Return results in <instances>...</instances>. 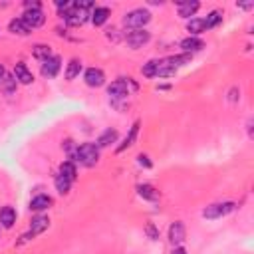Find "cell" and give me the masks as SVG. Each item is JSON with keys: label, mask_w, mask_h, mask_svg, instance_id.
Listing matches in <instances>:
<instances>
[{"label": "cell", "mask_w": 254, "mask_h": 254, "mask_svg": "<svg viewBox=\"0 0 254 254\" xmlns=\"http://www.w3.org/2000/svg\"><path fill=\"white\" fill-rule=\"evenodd\" d=\"M48 227H50V218H48L46 214H38V216H34V218H32V222H30V233L24 234L20 242H26V240H30V238H34L36 234L44 233Z\"/></svg>", "instance_id": "cell-5"}, {"label": "cell", "mask_w": 254, "mask_h": 254, "mask_svg": "<svg viewBox=\"0 0 254 254\" xmlns=\"http://www.w3.org/2000/svg\"><path fill=\"white\" fill-rule=\"evenodd\" d=\"M16 85H18V82H16L14 74H8V76H4L2 84H0V87H2V91H4L6 95H12V93L16 91Z\"/></svg>", "instance_id": "cell-24"}, {"label": "cell", "mask_w": 254, "mask_h": 254, "mask_svg": "<svg viewBox=\"0 0 254 254\" xmlns=\"http://www.w3.org/2000/svg\"><path fill=\"white\" fill-rule=\"evenodd\" d=\"M60 175L62 177H66L68 181H76L78 179V169H76V163L74 161H64L62 165H60Z\"/></svg>", "instance_id": "cell-20"}, {"label": "cell", "mask_w": 254, "mask_h": 254, "mask_svg": "<svg viewBox=\"0 0 254 254\" xmlns=\"http://www.w3.org/2000/svg\"><path fill=\"white\" fill-rule=\"evenodd\" d=\"M87 16H89V12L84 10V8H80V6H76V2H72V6H70L68 10H64V12H62L64 22H66L68 26H72V28L84 26V24L87 22Z\"/></svg>", "instance_id": "cell-3"}, {"label": "cell", "mask_w": 254, "mask_h": 254, "mask_svg": "<svg viewBox=\"0 0 254 254\" xmlns=\"http://www.w3.org/2000/svg\"><path fill=\"white\" fill-rule=\"evenodd\" d=\"M181 48H183L185 54H193V52L203 50V48H205V42H203L201 38H197V36H189V38H185V40L181 42Z\"/></svg>", "instance_id": "cell-16"}, {"label": "cell", "mask_w": 254, "mask_h": 254, "mask_svg": "<svg viewBox=\"0 0 254 254\" xmlns=\"http://www.w3.org/2000/svg\"><path fill=\"white\" fill-rule=\"evenodd\" d=\"M14 78H16V82H20L24 85H30L32 82H34V76H32V72L26 68V64H22V62H18L14 66Z\"/></svg>", "instance_id": "cell-12"}, {"label": "cell", "mask_w": 254, "mask_h": 254, "mask_svg": "<svg viewBox=\"0 0 254 254\" xmlns=\"http://www.w3.org/2000/svg\"><path fill=\"white\" fill-rule=\"evenodd\" d=\"M52 197L50 195H38V197H34L30 201V211H34V212H42V211H46V209H50L52 207Z\"/></svg>", "instance_id": "cell-15"}, {"label": "cell", "mask_w": 254, "mask_h": 254, "mask_svg": "<svg viewBox=\"0 0 254 254\" xmlns=\"http://www.w3.org/2000/svg\"><path fill=\"white\" fill-rule=\"evenodd\" d=\"M187 30H189L193 36H195V34H201V32L207 30V28H205V20H203V18H193V20L187 24Z\"/></svg>", "instance_id": "cell-28"}, {"label": "cell", "mask_w": 254, "mask_h": 254, "mask_svg": "<svg viewBox=\"0 0 254 254\" xmlns=\"http://www.w3.org/2000/svg\"><path fill=\"white\" fill-rule=\"evenodd\" d=\"M137 159H139V165H143L145 169H149V167H151V161H149V157H147V155H139Z\"/></svg>", "instance_id": "cell-30"}, {"label": "cell", "mask_w": 254, "mask_h": 254, "mask_svg": "<svg viewBox=\"0 0 254 254\" xmlns=\"http://www.w3.org/2000/svg\"><path fill=\"white\" fill-rule=\"evenodd\" d=\"M60 68H62V58L52 54L48 60H44V62H42V76H44V78H48V80H52V78H56V76H58Z\"/></svg>", "instance_id": "cell-9"}, {"label": "cell", "mask_w": 254, "mask_h": 254, "mask_svg": "<svg viewBox=\"0 0 254 254\" xmlns=\"http://www.w3.org/2000/svg\"><path fill=\"white\" fill-rule=\"evenodd\" d=\"M173 254H187V250L183 246H177V248H173Z\"/></svg>", "instance_id": "cell-32"}, {"label": "cell", "mask_w": 254, "mask_h": 254, "mask_svg": "<svg viewBox=\"0 0 254 254\" xmlns=\"http://www.w3.org/2000/svg\"><path fill=\"white\" fill-rule=\"evenodd\" d=\"M205 20V28L207 30H211V28H214V26H218L220 22H222V12L220 10H212L207 18H203Z\"/></svg>", "instance_id": "cell-26"}, {"label": "cell", "mask_w": 254, "mask_h": 254, "mask_svg": "<svg viewBox=\"0 0 254 254\" xmlns=\"http://www.w3.org/2000/svg\"><path fill=\"white\" fill-rule=\"evenodd\" d=\"M107 95L111 100H125L127 95H129V80H115L111 82V85L107 87Z\"/></svg>", "instance_id": "cell-6"}, {"label": "cell", "mask_w": 254, "mask_h": 254, "mask_svg": "<svg viewBox=\"0 0 254 254\" xmlns=\"http://www.w3.org/2000/svg\"><path fill=\"white\" fill-rule=\"evenodd\" d=\"M117 137H119L117 129H111V127H109V129H106V131L98 137V143H95V145H98L100 149H102V147H109L111 143H115V141H117Z\"/></svg>", "instance_id": "cell-19"}, {"label": "cell", "mask_w": 254, "mask_h": 254, "mask_svg": "<svg viewBox=\"0 0 254 254\" xmlns=\"http://www.w3.org/2000/svg\"><path fill=\"white\" fill-rule=\"evenodd\" d=\"M24 8L26 10H34V8H42V4L36 2V0H34V2H30V0H28V2H24Z\"/></svg>", "instance_id": "cell-31"}, {"label": "cell", "mask_w": 254, "mask_h": 254, "mask_svg": "<svg viewBox=\"0 0 254 254\" xmlns=\"http://www.w3.org/2000/svg\"><path fill=\"white\" fill-rule=\"evenodd\" d=\"M177 6H179V16L189 18V16H195V12L199 10L201 4L197 2V0H179Z\"/></svg>", "instance_id": "cell-13"}, {"label": "cell", "mask_w": 254, "mask_h": 254, "mask_svg": "<svg viewBox=\"0 0 254 254\" xmlns=\"http://www.w3.org/2000/svg\"><path fill=\"white\" fill-rule=\"evenodd\" d=\"M4 66H2V64H0V84H2V80H4Z\"/></svg>", "instance_id": "cell-33"}, {"label": "cell", "mask_w": 254, "mask_h": 254, "mask_svg": "<svg viewBox=\"0 0 254 254\" xmlns=\"http://www.w3.org/2000/svg\"><path fill=\"white\" fill-rule=\"evenodd\" d=\"M185 238H187V229H185V225H183L181 220L173 222V225L169 227V240L179 246V244H183Z\"/></svg>", "instance_id": "cell-11"}, {"label": "cell", "mask_w": 254, "mask_h": 254, "mask_svg": "<svg viewBox=\"0 0 254 254\" xmlns=\"http://www.w3.org/2000/svg\"><path fill=\"white\" fill-rule=\"evenodd\" d=\"M139 125H141V121H135V123L131 125V129H129V133L125 135L123 143H121V145H119V147L115 149L117 153H123L125 149H129V147H131V145H133V143L137 141V133H139Z\"/></svg>", "instance_id": "cell-14"}, {"label": "cell", "mask_w": 254, "mask_h": 254, "mask_svg": "<svg viewBox=\"0 0 254 254\" xmlns=\"http://www.w3.org/2000/svg\"><path fill=\"white\" fill-rule=\"evenodd\" d=\"M70 187H72V181H68L66 177H62L60 173L56 175V189L60 195H68L70 193Z\"/></svg>", "instance_id": "cell-27"}, {"label": "cell", "mask_w": 254, "mask_h": 254, "mask_svg": "<svg viewBox=\"0 0 254 254\" xmlns=\"http://www.w3.org/2000/svg\"><path fill=\"white\" fill-rule=\"evenodd\" d=\"M151 20V12L145 8H135L131 12H127L123 16V26L129 28V30H141L145 24H149Z\"/></svg>", "instance_id": "cell-2"}, {"label": "cell", "mask_w": 254, "mask_h": 254, "mask_svg": "<svg viewBox=\"0 0 254 254\" xmlns=\"http://www.w3.org/2000/svg\"><path fill=\"white\" fill-rule=\"evenodd\" d=\"M80 72H82V62H80L78 58H72L70 64H68V70H66V80H68V82L76 80V78L80 76Z\"/></svg>", "instance_id": "cell-22"}, {"label": "cell", "mask_w": 254, "mask_h": 254, "mask_svg": "<svg viewBox=\"0 0 254 254\" xmlns=\"http://www.w3.org/2000/svg\"><path fill=\"white\" fill-rule=\"evenodd\" d=\"M145 233L149 234V238H151V240H159V231L155 229L153 222H149V225L145 227Z\"/></svg>", "instance_id": "cell-29"}, {"label": "cell", "mask_w": 254, "mask_h": 254, "mask_svg": "<svg viewBox=\"0 0 254 254\" xmlns=\"http://www.w3.org/2000/svg\"><path fill=\"white\" fill-rule=\"evenodd\" d=\"M72 159H74V163H80L84 167H93L100 159V147L95 143H82L72 153Z\"/></svg>", "instance_id": "cell-1"}, {"label": "cell", "mask_w": 254, "mask_h": 254, "mask_svg": "<svg viewBox=\"0 0 254 254\" xmlns=\"http://www.w3.org/2000/svg\"><path fill=\"white\" fill-rule=\"evenodd\" d=\"M14 222H16V211L12 207L0 209V225H2L4 229H12Z\"/></svg>", "instance_id": "cell-17"}, {"label": "cell", "mask_w": 254, "mask_h": 254, "mask_svg": "<svg viewBox=\"0 0 254 254\" xmlns=\"http://www.w3.org/2000/svg\"><path fill=\"white\" fill-rule=\"evenodd\" d=\"M234 209H236V205L231 203V201H227V203H214V205H209L203 211V216L209 218V220H216V218H222V216L231 214Z\"/></svg>", "instance_id": "cell-4"}, {"label": "cell", "mask_w": 254, "mask_h": 254, "mask_svg": "<svg viewBox=\"0 0 254 254\" xmlns=\"http://www.w3.org/2000/svg\"><path fill=\"white\" fill-rule=\"evenodd\" d=\"M84 82L89 85V87H100L106 84V74L104 70L100 68H87L85 74H84Z\"/></svg>", "instance_id": "cell-10"}, {"label": "cell", "mask_w": 254, "mask_h": 254, "mask_svg": "<svg viewBox=\"0 0 254 254\" xmlns=\"http://www.w3.org/2000/svg\"><path fill=\"white\" fill-rule=\"evenodd\" d=\"M137 193H139V197L145 199V201H157V199H159V190H155V187H151V185H147V183L137 187Z\"/></svg>", "instance_id": "cell-21"}, {"label": "cell", "mask_w": 254, "mask_h": 254, "mask_svg": "<svg viewBox=\"0 0 254 254\" xmlns=\"http://www.w3.org/2000/svg\"><path fill=\"white\" fill-rule=\"evenodd\" d=\"M32 56L44 62V60H48V58L52 56V50H50V46H46V44H36L34 48H32Z\"/></svg>", "instance_id": "cell-25"}, {"label": "cell", "mask_w": 254, "mask_h": 254, "mask_svg": "<svg viewBox=\"0 0 254 254\" xmlns=\"http://www.w3.org/2000/svg\"><path fill=\"white\" fill-rule=\"evenodd\" d=\"M109 8L107 6H95L93 8V12L89 14L91 16V22H93V26H102V24H106L107 22V18H109Z\"/></svg>", "instance_id": "cell-18"}, {"label": "cell", "mask_w": 254, "mask_h": 254, "mask_svg": "<svg viewBox=\"0 0 254 254\" xmlns=\"http://www.w3.org/2000/svg\"><path fill=\"white\" fill-rule=\"evenodd\" d=\"M125 40H127V46H131L133 50H137V48H141V46H145L149 40H151V34L147 30H131L129 34L125 36Z\"/></svg>", "instance_id": "cell-7"}, {"label": "cell", "mask_w": 254, "mask_h": 254, "mask_svg": "<svg viewBox=\"0 0 254 254\" xmlns=\"http://www.w3.org/2000/svg\"><path fill=\"white\" fill-rule=\"evenodd\" d=\"M8 28H10L12 34H18V36H26V34H30V28L22 22V18H14V20H10Z\"/></svg>", "instance_id": "cell-23"}, {"label": "cell", "mask_w": 254, "mask_h": 254, "mask_svg": "<svg viewBox=\"0 0 254 254\" xmlns=\"http://www.w3.org/2000/svg\"><path fill=\"white\" fill-rule=\"evenodd\" d=\"M22 22L32 30V28H40L46 22V16L42 12V8H34V10H24L22 14Z\"/></svg>", "instance_id": "cell-8"}]
</instances>
